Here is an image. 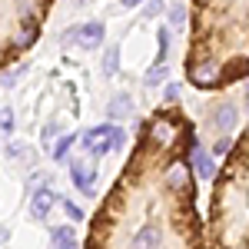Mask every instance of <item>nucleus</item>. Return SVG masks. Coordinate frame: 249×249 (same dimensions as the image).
Here are the masks:
<instances>
[{"label":"nucleus","instance_id":"4468645a","mask_svg":"<svg viewBox=\"0 0 249 249\" xmlns=\"http://www.w3.org/2000/svg\"><path fill=\"white\" fill-rule=\"evenodd\" d=\"M232 143H236V140H232L230 133L216 136V140H213V146H210V153H213V160H226V153H230V150H232Z\"/></svg>","mask_w":249,"mask_h":249},{"label":"nucleus","instance_id":"b1692460","mask_svg":"<svg viewBox=\"0 0 249 249\" xmlns=\"http://www.w3.org/2000/svg\"><path fill=\"white\" fill-rule=\"evenodd\" d=\"M57 249H83V243H77V239H63Z\"/></svg>","mask_w":249,"mask_h":249},{"label":"nucleus","instance_id":"f8f14e48","mask_svg":"<svg viewBox=\"0 0 249 249\" xmlns=\"http://www.w3.org/2000/svg\"><path fill=\"white\" fill-rule=\"evenodd\" d=\"M170 37H173V30L163 23V27L156 30V40H160V50H156V67H163V63H166V53H170Z\"/></svg>","mask_w":249,"mask_h":249},{"label":"nucleus","instance_id":"f03ea898","mask_svg":"<svg viewBox=\"0 0 249 249\" xmlns=\"http://www.w3.org/2000/svg\"><path fill=\"white\" fill-rule=\"evenodd\" d=\"M183 73L210 93L249 80V0H190Z\"/></svg>","mask_w":249,"mask_h":249},{"label":"nucleus","instance_id":"dca6fc26","mask_svg":"<svg viewBox=\"0 0 249 249\" xmlns=\"http://www.w3.org/2000/svg\"><path fill=\"white\" fill-rule=\"evenodd\" d=\"M57 206H63V213H67V219H70V223H83V210H80L77 203H70V199H63V196H60Z\"/></svg>","mask_w":249,"mask_h":249},{"label":"nucleus","instance_id":"412c9836","mask_svg":"<svg viewBox=\"0 0 249 249\" xmlns=\"http://www.w3.org/2000/svg\"><path fill=\"white\" fill-rule=\"evenodd\" d=\"M163 14V0H143V17L146 20H153Z\"/></svg>","mask_w":249,"mask_h":249},{"label":"nucleus","instance_id":"6e6552de","mask_svg":"<svg viewBox=\"0 0 249 249\" xmlns=\"http://www.w3.org/2000/svg\"><path fill=\"white\" fill-rule=\"evenodd\" d=\"M193 173H196V183L216 176V160H213V153L199 143V140H196V146H193Z\"/></svg>","mask_w":249,"mask_h":249},{"label":"nucleus","instance_id":"423d86ee","mask_svg":"<svg viewBox=\"0 0 249 249\" xmlns=\"http://www.w3.org/2000/svg\"><path fill=\"white\" fill-rule=\"evenodd\" d=\"M110 133H113V123H100V126H90L80 136L83 140L80 146H83L87 160H100L103 153H110Z\"/></svg>","mask_w":249,"mask_h":249},{"label":"nucleus","instance_id":"39448f33","mask_svg":"<svg viewBox=\"0 0 249 249\" xmlns=\"http://www.w3.org/2000/svg\"><path fill=\"white\" fill-rule=\"evenodd\" d=\"M236 120H239V110H236V103H232L230 96H219L216 103L210 107V130L216 136H223V133H230L232 126H236Z\"/></svg>","mask_w":249,"mask_h":249},{"label":"nucleus","instance_id":"7ed1b4c3","mask_svg":"<svg viewBox=\"0 0 249 249\" xmlns=\"http://www.w3.org/2000/svg\"><path fill=\"white\" fill-rule=\"evenodd\" d=\"M206 249H249V126L213 176Z\"/></svg>","mask_w":249,"mask_h":249},{"label":"nucleus","instance_id":"4be33fe9","mask_svg":"<svg viewBox=\"0 0 249 249\" xmlns=\"http://www.w3.org/2000/svg\"><path fill=\"white\" fill-rule=\"evenodd\" d=\"M0 133H14V110L10 107L0 110Z\"/></svg>","mask_w":249,"mask_h":249},{"label":"nucleus","instance_id":"a878e982","mask_svg":"<svg viewBox=\"0 0 249 249\" xmlns=\"http://www.w3.org/2000/svg\"><path fill=\"white\" fill-rule=\"evenodd\" d=\"M7 239H10V226H3V223H0V246H3Z\"/></svg>","mask_w":249,"mask_h":249},{"label":"nucleus","instance_id":"20e7f679","mask_svg":"<svg viewBox=\"0 0 249 249\" xmlns=\"http://www.w3.org/2000/svg\"><path fill=\"white\" fill-rule=\"evenodd\" d=\"M50 7L53 0H0V73L40 40Z\"/></svg>","mask_w":249,"mask_h":249},{"label":"nucleus","instance_id":"f257e3e1","mask_svg":"<svg viewBox=\"0 0 249 249\" xmlns=\"http://www.w3.org/2000/svg\"><path fill=\"white\" fill-rule=\"evenodd\" d=\"M193 146L196 123L183 107L146 116L120 176L90 216L83 249H206Z\"/></svg>","mask_w":249,"mask_h":249},{"label":"nucleus","instance_id":"393cba45","mask_svg":"<svg viewBox=\"0 0 249 249\" xmlns=\"http://www.w3.org/2000/svg\"><path fill=\"white\" fill-rule=\"evenodd\" d=\"M123 10H133V7H143V0H120Z\"/></svg>","mask_w":249,"mask_h":249},{"label":"nucleus","instance_id":"1a4fd4ad","mask_svg":"<svg viewBox=\"0 0 249 249\" xmlns=\"http://www.w3.org/2000/svg\"><path fill=\"white\" fill-rule=\"evenodd\" d=\"M57 199H60V196L50 190V186H40V190L30 196V213H34V219H40V223H43V219L50 216V210L57 206Z\"/></svg>","mask_w":249,"mask_h":249},{"label":"nucleus","instance_id":"2eb2a0df","mask_svg":"<svg viewBox=\"0 0 249 249\" xmlns=\"http://www.w3.org/2000/svg\"><path fill=\"white\" fill-rule=\"evenodd\" d=\"M186 23H190V7L176 3L170 10V23H166V27H170V30H179V27H186Z\"/></svg>","mask_w":249,"mask_h":249},{"label":"nucleus","instance_id":"9d476101","mask_svg":"<svg viewBox=\"0 0 249 249\" xmlns=\"http://www.w3.org/2000/svg\"><path fill=\"white\" fill-rule=\"evenodd\" d=\"M103 37H107V27L100 20H90V23H80V37L77 43L83 50H100L103 47Z\"/></svg>","mask_w":249,"mask_h":249},{"label":"nucleus","instance_id":"aec40b11","mask_svg":"<svg viewBox=\"0 0 249 249\" xmlns=\"http://www.w3.org/2000/svg\"><path fill=\"white\" fill-rule=\"evenodd\" d=\"M166 73H170V70H166V63H163V67H153V70H150V73L143 77V87H156V83L166 77Z\"/></svg>","mask_w":249,"mask_h":249},{"label":"nucleus","instance_id":"5701e85b","mask_svg":"<svg viewBox=\"0 0 249 249\" xmlns=\"http://www.w3.org/2000/svg\"><path fill=\"white\" fill-rule=\"evenodd\" d=\"M3 153H7V156H27V146H23V143H7Z\"/></svg>","mask_w":249,"mask_h":249},{"label":"nucleus","instance_id":"a211bd4d","mask_svg":"<svg viewBox=\"0 0 249 249\" xmlns=\"http://www.w3.org/2000/svg\"><path fill=\"white\" fill-rule=\"evenodd\" d=\"M50 239H53V246H60L63 239H73V226L67 223V226H53L50 230Z\"/></svg>","mask_w":249,"mask_h":249},{"label":"nucleus","instance_id":"6ab92c4d","mask_svg":"<svg viewBox=\"0 0 249 249\" xmlns=\"http://www.w3.org/2000/svg\"><path fill=\"white\" fill-rule=\"evenodd\" d=\"M116 57H120L116 47H107V53H103V73H110V77L116 73Z\"/></svg>","mask_w":249,"mask_h":249},{"label":"nucleus","instance_id":"9b49d317","mask_svg":"<svg viewBox=\"0 0 249 249\" xmlns=\"http://www.w3.org/2000/svg\"><path fill=\"white\" fill-rule=\"evenodd\" d=\"M133 113V103H130V96L126 93H116L113 100H110V107H107V116L110 120H123V116Z\"/></svg>","mask_w":249,"mask_h":249},{"label":"nucleus","instance_id":"0eeeda50","mask_svg":"<svg viewBox=\"0 0 249 249\" xmlns=\"http://www.w3.org/2000/svg\"><path fill=\"white\" fill-rule=\"evenodd\" d=\"M70 179L83 196H93V183H96V170L87 166V160H73L70 163Z\"/></svg>","mask_w":249,"mask_h":249},{"label":"nucleus","instance_id":"bb28decb","mask_svg":"<svg viewBox=\"0 0 249 249\" xmlns=\"http://www.w3.org/2000/svg\"><path fill=\"white\" fill-rule=\"evenodd\" d=\"M243 100H246V113H249V83H246V93H243Z\"/></svg>","mask_w":249,"mask_h":249},{"label":"nucleus","instance_id":"f3484780","mask_svg":"<svg viewBox=\"0 0 249 249\" xmlns=\"http://www.w3.org/2000/svg\"><path fill=\"white\" fill-rule=\"evenodd\" d=\"M179 90H183L179 83H166L163 87V107H176L179 103Z\"/></svg>","mask_w":249,"mask_h":249},{"label":"nucleus","instance_id":"ddd939ff","mask_svg":"<svg viewBox=\"0 0 249 249\" xmlns=\"http://www.w3.org/2000/svg\"><path fill=\"white\" fill-rule=\"evenodd\" d=\"M73 143H77V133H63L57 140V146H53V160H57V163H63V160H67V156H70V146H73Z\"/></svg>","mask_w":249,"mask_h":249}]
</instances>
